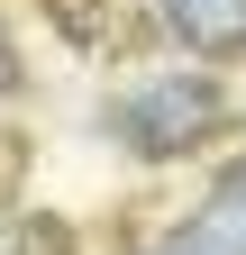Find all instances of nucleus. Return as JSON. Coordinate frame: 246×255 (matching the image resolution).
<instances>
[{
    "instance_id": "nucleus-4",
    "label": "nucleus",
    "mask_w": 246,
    "mask_h": 255,
    "mask_svg": "<svg viewBox=\"0 0 246 255\" xmlns=\"http://www.w3.org/2000/svg\"><path fill=\"white\" fill-rule=\"evenodd\" d=\"M9 82H18V64H9V55H0V91H9Z\"/></svg>"
},
{
    "instance_id": "nucleus-5",
    "label": "nucleus",
    "mask_w": 246,
    "mask_h": 255,
    "mask_svg": "<svg viewBox=\"0 0 246 255\" xmlns=\"http://www.w3.org/2000/svg\"><path fill=\"white\" fill-rule=\"evenodd\" d=\"M155 255H192V246H182V237H173V246H155Z\"/></svg>"
},
{
    "instance_id": "nucleus-6",
    "label": "nucleus",
    "mask_w": 246,
    "mask_h": 255,
    "mask_svg": "<svg viewBox=\"0 0 246 255\" xmlns=\"http://www.w3.org/2000/svg\"><path fill=\"white\" fill-rule=\"evenodd\" d=\"M228 182H237V191H246V164H228Z\"/></svg>"
},
{
    "instance_id": "nucleus-2",
    "label": "nucleus",
    "mask_w": 246,
    "mask_h": 255,
    "mask_svg": "<svg viewBox=\"0 0 246 255\" xmlns=\"http://www.w3.org/2000/svg\"><path fill=\"white\" fill-rule=\"evenodd\" d=\"M164 9V27L182 46H201L210 64L219 55H246V0H155Z\"/></svg>"
},
{
    "instance_id": "nucleus-3",
    "label": "nucleus",
    "mask_w": 246,
    "mask_h": 255,
    "mask_svg": "<svg viewBox=\"0 0 246 255\" xmlns=\"http://www.w3.org/2000/svg\"><path fill=\"white\" fill-rule=\"evenodd\" d=\"M182 246H192V255H246V191H237V182H219V191L192 210Z\"/></svg>"
},
{
    "instance_id": "nucleus-1",
    "label": "nucleus",
    "mask_w": 246,
    "mask_h": 255,
    "mask_svg": "<svg viewBox=\"0 0 246 255\" xmlns=\"http://www.w3.org/2000/svg\"><path fill=\"white\" fill-rule=\"evenodd\" d=\"M210 128H219V82H201V73H164V82H146V91L119 101V137L137 155H182Z\"/></svg>"
}]
</instances>
